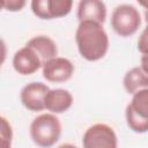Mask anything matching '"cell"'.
Masks as SVG:
<instances>
[{"instance_id":"cell-13","label":"cell","mask_w":148,"mask_h":148,"mask_svg":"<svg viewBox=\"0 0 148 148\" xmlns=\"http://www.w3.org/2000/svg\"><path fill=\"white\" fill-rule=\"evenodd\" d=\"M123 83L125 90L128 94L134 95L139 90L148 89V74L143 72L141 67H134L125 74Z\"/></svg>"},{"instance_id":"cell-19","label":"cell","mask_w":148,"mask_h":148,"mask_svg":"<svg viewBox=\"0 0 148 148\" xmlns=\"http://www.w3.org/2000/svg\"><path fill=\"white\" fill-rule=\"evenodd\" d=\"M58 148H77V147L74 146V145H72V143H62Z\"/></svg>"},{"instance_id":"cell-8","label":"cell","mask_w":148,"mask_h":148,"mask_svg":"<svg viewBox=\"0 0 148 148\" xmlns=\"http://www.w3.org/2000/svg\"><path fill=\"white\" fill-rule=\"evenodd\" d=\"M74 73V65L67 58L57 57L43 66V77L49 82H66Z\"/></svg>"},{"instance_id":"cell-3","label":"cell","mask_w":148,"mask_h":148,"mask_svg":"<svg viewBox=\"0 0 148 148\" xmlns=\"http://www.w3.org/2000/svg\"><path fill=\"white\" fill-rule=\"evenodd\" d=\"M126 123L135 133L148 132V89L135 92L126 106Z\"/></svg>"},{"instance_id":"cell-17","label":"cell","mask_w":148,"mask_h":148,"mask_svg":"<svg viewBox=\"0 0 148 148\" xmlns=\"http://www.w3.org/2000/svg\"><path fill=\"white\" fill-rule=\"evenodd\" d=\"M141 68L148 74V54H142L141 57Z\"/></svg>"},{"instance_id":"cell-2","label":"cell","mask_w":148,"mask_h":148,"mask_svg":"<svg viewBox=\"0 0 148 148\" xmlns=\"http://www.w3.org/2000/svg\"><path fill=\"white\" fill-rule=\"evenodd\" d=\"M61 135V124L52 113H43L30 124V138L40 148H50Z\"/></svg>"},{"instance_id":"cell-18","label":"cell","mask_w":148,"mask_h":148,"mask_svg":"<svg viewBox=\"0 0 148 148\" xmlns=\"http://www.w3.org/2000/svg\"><path fill=\"white\" fill-rule=\"evenodd\" d=\"M139 5L145 8V20L148 23V1H139Z\"/></svg>"},{"instance_id":"cell-10","label":"cell","mask_w":148,"mask_h":148,"mask_svg":"<svg viewBox=\"0 0 148 148\" xmlns=\"http://www.w3.org/2000/svg\"><path fill=\"white\" fill-rule=\"evenodd\" d=\"M76 16L80 22L92 21L103 24L106 18V6L99 0H82L77 5Z\"/></svg>"},{"instance_id":"cell-14","label":"cell","mask_w":148,"mask_h":148,"mask_svg":"<svg viewBox=\"0 0 148 148\" xmlns=\"http://www.w3.org/2000/svg\"><path fill=\"white\" fill-rule=\"evenodd\" d=\"M1 148H10L12 146V138L13 131L12 126L5 117H1Z\"/></svg>"},{"instance_id":"cell-16","label":"cell","mask_w":148,"mask_h":148,"mask_svg":"<svg viewBox=\"0 0 148 148\" xmlns=\"http://www.w3.org/2000/svg\"><path fill=\"white\" fill-rule=\"evenodd\" d=\"M138 50L142 54H148V23L147 27L143 29L141 35L138 39Z\"/></svg>"},{"instance_id":"cell-1","label":"cell","mask_w":148,"mask_h":148,"mask_svg":"<svg viewBox=\"0 0 148 148\" xmlns=\"http://www.w3.org/2000/svg\"><path fill=\"white\" fill-rule=\"evenodd\" d=\"M75 40L81 57L88 61L102 59L109 49V37L103 24L92 21L80 22L75 31Z\"/></svg>"},{"instance_id":"cell-7","label":"cell","mask_w":148,"mask_h":148,"mask_svg":"<svg viewBox=\"0 0 148 148\" xmlns=\"http://www.w3.org/2000/svg\"><path fill=\"white\" fill-rule=\"evenodd\" d=\"M50 88L42 82H30L25 84L20 94L23 106L32 112L45 109V97Z\"/></svg>"},{"instance_id":"cell-11","label":"cell","mask_w":148,"mask_h":148,"mask_svg":"<svg viewBox=\"0 0 148 148\" xmlns=\"http://www.w3.org/2000/svg\"><path fill=\"white\" fill-rule=\"evenodd\" d=\"M73 104V96L65 89H52L45 97V109L52 113H62Z\"/></svg>"},{"instance_id":"cell-5","label":"cell","mask_w":148,"mask_h":148,"mask_svg":"<svg viewBox=\"0 0 148 148\" xmlns=\"http://www.w3.org/2000/svg\"><path fill=\"white\" fill-rule=\"evenodd\" d=\"M82 145L83 148H118V139L111 126L98 123L87 128Z\"/></svg>"},{"instance_id":"cell-15","label":"cell","mask_w":148,"mask_h":148,"mask_svg":"<svg viewBox=\"0 0 148 148\" xmlns=\"http://www.w3.org/2000/svg\"><path fill=\"white\" fill-rule=\"evenodd\" d=\"M25 1L24 0H2L1 1V6L3 9L9 10V12H17L21 10L24 6H25Z\"/></svg>"},{"instance_id":"cell-6","label":"cell","mask_w":148,"mask_h":148,"mask_svg":"<svg viewBox=\"0 0 148 148\" xmlns=\"http://www.w3.org/2000/svg\"><path fill=\"white\" fill-rule=\"evenodd\" d=\"M32 13L42 20H52L66 16L71 13L73 1L71 0H32Z\"/></svg>"},{"instance_id":"cell-4","label":"cell","mask_w":148,"mask_h":148,"mask_svg":"<svg viewBox=\"0 0 148 148\" xmlns=\"http://www.w3.org/2000/svg\"><path fill=\"white\" fill-rule=\"evenodd\" d=\"M141 24L139 10L127 3L117 6L111 15V27L114 32L121 37L134 35Z\"/></svg>"},{"instance_id":"cell-12","label":"cell","mask_w":148,"mask_h":148,"mask_svg":"<svg viewBox=\"0 0 148 148\" xmlns=\"http://www.w3.org/2000/svg\"><path fill=\"white\" fill-rule=\"evenodd\" d=\"M27 46L32 49L38 54V57L43 62V66L49 60L57 58L58 54L57 44L54 43L53 39H51L47 36H36L27 43Z\"/></svg>"},{"instance_id":"cell-9","label":"cell","mask_w":148,"mask_h":148,"mask_svg":"<svg viewBox=\"0 0 148 148\" xmlns=\"http://www.w3.org/2000/svg\"><path fill=\"white\" fill-rule=\"evenodd\" d=\"M13 67L21 75H31L43 67V62L38 54L25 45L15 52L13 57Z\"/></svg>"}]
</instances>
